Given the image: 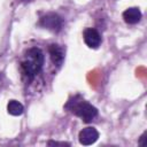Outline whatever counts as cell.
<instances>
[{"label":"cell","mask_w":147,"mask_h":147,"mask_svg":"<svg viewBox=\"0 0 147 147\" xmlns=\"http://www.w3.org/2000/svg\"><path fill=\"white\" fill-rule=\"evenodd\" d=\"M48 145H62V146L67 145V146H69L70 144H68V142H56V141H48Z\"/></svg>","instance_id":"cell-9"},{"label":"cell","mask_w":147,"mask_h":147,"mask_svg":"<svg viewBox=\"0 0 147 147\" xmlns=\"http://www.w3.org/2000/svg\"><path fill=\"white\" fill-rule=\"evenodd\" d=\"M98 138H99V132L96 131V129H94L92 126L83 129L78 136L79 142L84 146H88V145L94 144L98 140Z\"/></svg>","instance_id":"cell-4"},{"label":"cell","mask_w":147,"mask_h":147,"mask_svg":"<svg viewBox=\"0 0 147 147\" xmlns=\"http://www.w3.org/2000/svg\"><path fill=\"white\" fill-rule=\"evenodd\" d=\"M145 136H146V133H144V134L140 137V139H139V145H140V146H144V145H145V142H144V140L146 139Z\"/></svg>","instance_id":"cell-10"},{"label":"cell","mask_w":147,"mask_h":147,"mask_svg":"<svg viewBox=\"0 0 147 147\" xmlns=\"http://www.w3.org/2000/svg\"><path fill=\"white\" fill-rule=\"evenodd\" d=\"M84 41L90 48H98L101 44V36L98 32V30L93 28H87L84 30L83 33Z\"/></svg>","instance_id":"cell-5"},{"label":"cell","mask_w":147,"mask_h":147,"mask_svg":"<svg viewBox=\"0 0 147 147\" xmlns=\"http://www.w3.org/2000/svg\"><path fill=\"white\" fill-rule=\"evenodd\" d=\"M39 25L49 31L59 32V31H61V29L63 26V20L61 16H59L55 13H48L40 18Z\"/></svg>","instance_id":"cell-3"},{"label":"cell","mask_w":147,"mask_h":147,"mask_svg":"<svg viewBox=\"0 0 147 147\" xmlns=\"http://www.w3.org/2000/svg\"><path fill=\"white\" fill-rule=\"evenodd\" d=\"M44 62L45 56L40 48L31 47L25 52L24 57L21 61V70L23 77L28 83H31L36 78V76L41 71Z\"/></svg>","instance_id":"cell-1"},{"label":"cell","mask_w":147,"mask_h":147,"mask_svg":"<svg viewBox=\"0 0 147 147\" xmlns=\"http://www.w3.org/2000/svg\"><path fill=\"white\" fill-rule=\"evenodd\" d=\"M21 1H28V0H21Z\"/></svg>","instance_id":"cell-11"},{"label":"cell","mask_w":147,"mask_h":147,"mask_svg":"<svg viewBox=\"0 0 147 147\" xmlns=\"http://www.w3.org/2000/svg\"><path fill=\"white\" fill-rule=\"evenodd\" d=\"M123 18L127 24H137L141 20V11L137 7H131L124 10Z\"/></svg>","instance_id":"cell-7"},{"label":"cell","mask_w":147,"mask_h":147,"mask_svg":"<svg viewBox=\"0 0 147 147\" xmlns=\"http://www.w3.org/2000/svg\"><path fill=\"white\" fill-rule=\"evenodd\" d=\"M65 109L72 113L74 115L80 117L86 123L91 122L98 115V109L87 101H85L80 95H75L69 99L65 105Z\"/></svg>","instance_id":"cell-2"},{"label":"cell","mask_w":147,"mask_h":147,"mask_svg":"<svg viewBox=\"0 0 147 147\" xmlns=\"http://www.w3.org/2000/svg\"><path fill=\"white\" fill-rule=\"evenodd\" d=\"M7 110L10 115L13 116H20L23 114V110H24V107L21 102L16 101V100H10L7 105Z\"/></svg>","instance_id":"cell-8"},{"label":"cell","mask_w":147,"mask_h":147,"mask_svg":"<svg viewBox=\"0 0 147 147\" xmlns=\"http://www.w3.org/2000/svg\"><path fill=\"white\" fill-rule=\"evenodd\" d=\"M48 53L52 59V62L56 67H61L64 60V51L63 48L57 44H51L48 46Z\"/></svg>","instance_id":"cell-6"}]
</instances>
